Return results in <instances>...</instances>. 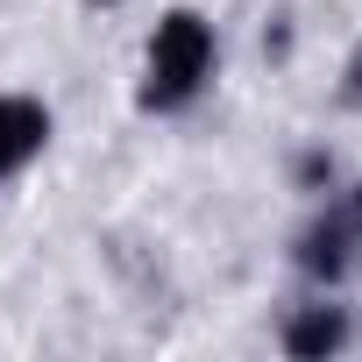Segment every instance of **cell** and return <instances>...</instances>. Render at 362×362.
Wrapping results in <instances>:
<instances>
[{"mask_svg":"<svg viewBox=\"0 0 362 362\" xmlns=\"http://www.w3.org/2000/svg\"><path fill=\"white\" fill-rule=\"evenodd\" d=\"M214 22L192 15V8H170L149 36V57H142V107L149 114H177V107H192L214 78Z\"/></svg>","mask_w":362,"mask_h":362,"instance_id":"1","label":"cell"},{"mask_svg":"<svg viewBox=\"0 0 362 362\" xmlns=\"http://www.w3.org/2000/svg\"><path fill=\"white\" fill-rule=\"evenodd\" d=\"M50 142V107L29 100V93H0V185L15 170H29Z\"/></svg>","mask_w":362,"mask_h":362,"instance_id":"2","label":"cell"},{"mask_svg":"<svg viewBox=\"0 0 362 362\" xmlns=\"http://www.w3.org/2000/svg\"><path fill=\"white\" fill-rule=\"evenodd\" d=\"M355 214H362V199H348V206H334V214H320L305 235H298V270L313 277V284H334L341 270H348V242H355Z\"/></svg>","mask_w":362,"mask_h":362,"instance_id":"3","label":"cell"},{"mask_svg":"<svg viewBox=\"0 0 362 362\" xmlns=\"http://www.w3.org/2000/svg\"><path fill=\"white\" fill-rule=\"evenodd\" d=\"M348 305H298L291 320H284V355H298V362H320V355H341L348 348Z\"/></svg>","mask_w":362,"mask_h":362,"instance_id":"4","label":"cell"},{"mask_svg":"<svg viewBox=\"0 0 362 362\" xmlns=\"http://www.w3.org/2000/svg\"><path fill=\"white\" fill-rule=\"evenodd\" d=\"M341 100L362 107V43H355V57H348V86H341Z\"/></svg>","mask_w":362,"mask_h":362,"instance_id":"5","label":"cell"},{"mask_svg":"<svg viewBox=\"0 0 362 362\" xmlns=\"http://www.w3.org/2000/svg\"><path fill=\"white\" fill-rule=\"evenodd\" d=\"M100 8H114V0H100Z\"/></svg>","mask_w":362,"mask_h":362,"instance_id":"6","label":"cell"}]
</instances>
